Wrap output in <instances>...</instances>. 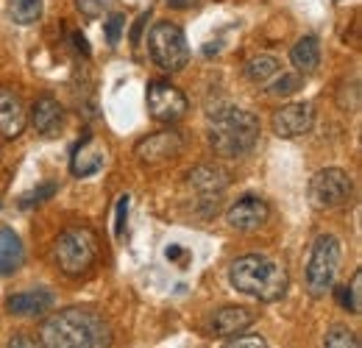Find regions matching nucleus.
<instances>
[{"label": "nucleus", "instance_id": "1", "mask_svg": "<svg viewBox=\"0 0 362 348\" xmlns=\"http://www.w3.org/2000/svg\"><path fill=\"white\" fill-rule=\"evenodd\" d=\"M42 348H112V329L92 309H62L40 329Z\"/></svg>", "mask_w": 362, "mask_h": 348}, {"label": "nucleus", "instance_id": "2", "mask_svg": "<svg viewBox=\"0 0 362 348\" xmlns=\"http://www.w3.org/2000/svg\"><path fill=\"white\" fill-rule=\"evenodd\" d=\"M228 279H231L237 293L251 296V298L265 301V304L284 298V293L290 287L287 270L265 254H245V257L234 260L231 270H228Z\"/></svg>", "mask_w": 362, "mask_h": 348}, {"label": "nucleus", "instance_id": "3", "mask_svg": "<svg viewBox=\"0 0 362 348\" xmlns=\"http://www.w3.org/2000/svg\"><path fill=\"white\" fill-rule=\"evenodd\" d=\"M259 139V120L245 109H218L209 112V145L218 156H245Z\"/></svg>", "mask_w": 362, "mask_h": 348}, {"label": "nucleus", "instance_id": "4", "mask_svg": "<svg viewBox=\"0 0 362 348\" xmlns=\"http://www.w3.org/2000/svg\"><path fill=\"white\" fill-rule=\"evenodd\" d=\"M340 260H343V245L334 234H320L313 243L310 262H307V290L313 298H323L326 293H332Z\"/></svg>", "mask_w": 362, "mask_h": 348}, {"label": "nucleus", "instance_id": "5", "mask_svg": "<svg viewBox=\"0 0 362 348\" xmlns=\"http://www.w3.org/2000/svg\"><path fill=\"white\" fill-rule=\"evenodd\" d=\"M53 260L64 276H81L98 260V237L90 228H67L53 243Z\"/></svg>", "mask_w": 362, "mask_h": 348}, {"label": "nucleus", "instance_id": "6", "mask_svg": "<svg viewBox=\"0 0 362 348\" xmlns=\"http://www.w3.org/2000/svg\"><path fill=\"white\" fill-rule=\"evenodd\" d=\"M148 50L159 70L179 73L189 62V42L187 34L173 23H156L148 34Z\"/></svg>", "mask_w": 362, "mask_h": 348}, {"label": "nucleus", "instance_id": "7", "mask_svg": "<svg viewBox=\"0 0 362 348\" xmlns=\"http://www.w3.org/2000/svg\"><path fill=\"white\" fill-rule=\"evenodd\" d=\"M307 195H310V204L320 209V212H329V209H340L349 204L351 198V175L340 168H326V170H317L310 178V187H307Z\"/></svg>", "mask_w": 362, "mask_h": 348}, {"label": "nucleus", "instance_id": "8", "mask_svg": "<svg viewBox=\"0 0 362 348\" xmlns=\"http://www.w3.org/2000/svg\"><path fill=\"white\" fill-rule=\"evenodd\" d=\"M145 100H148L151 117L159 123H179L189 109L187 95L179 87H173L170 81H151Z\"/></svg>", "mask_w": 362, "mask_h": 348}, {"label": "nucleus", "instance_id": "9", "mask_svg": "<svg viewBox=\"0 0 362 348\" xmlns=\"http://www.w3.org/2000/svg\"><path fill=\"white\" fill-rule=\"evenodd\" d=\"M181 148H184L181 134L173 129H168V131L148 134L142 142H136L134 153L139 156L142 165H162V162H170L173 156H179Z\"/></svg>", "mask_w": 362, "mask_h": 348}, {"label": "nucleus", "instance_id": "10", "mask_svg": "<svg viewBox=\"0 0 362 348\" xmlns=\"http://www.w3.org/2000/svg\"><path fill=\"white\" fill-rule=\"evenodd\" d=\"M313 123H315V106L313 103H287L271 120L273 134L281 139H293V137L307 134L313 129Z\"/></svg>", "mask_w": 362, "mask_h": 348}, {"label": "nucleus", "instance_id": "11", "mask_svg": "<svg viewBox=\"0 0 362 348\" xmlns=\"http://www.w3.org/2000/svg\"><path fill=\"white\" fill-rule=\"evenodd\" d=\"M271 218V209L262 198L245 195L237 204H231V209L226 212V223L237 231H257L265 220Z\"/></svg>", "mask_w": 362, "mask_h": 348}, {"label": "nucleus", "instance_id": "12", "mask_svg": "<svg viewBox=\"0 0 362 348\" xmlns=\"http://www.w3.org/2000/svg\"><path fill=\"white\" fill-rule=\"evenodd\" d=\"M25 123H28V115L20 95H14L11 89H0V137L3 139L20 137L25 131Z\"/></svg>", "mask_w": 362, "mask_h": 348}, {"label": "nucleus", "instance_id": "13", "mask_svg": "<svg viewBox=\"0 0 362 348\" xmlns=\"http://www.w3.org/2000/svg\"><path fill=\"white\" fill-rule=\"evenodd\" d=\"M106 162V151L103 145L92 137V134H84V139L76 145L73 151V159H70V170L78 178H87V175H95Z\"/></svg>", "mask_w": 362, "mask_h": 348}, {"label": "nucleus", "instance_id": "14", "mask_svg": "<svg viewBox=\"0 0 362 348\" xmlns=\"http://www.w3.org/2000/svg\"><path fill=\"white\" fill-rule=\"evenodd\" d=\"M62 123H64V109H62V103H59L56 98H50V95H42V98L34 103V109H31V126L40 131L42 137H53L56 131L62 129Z\"/></svg>", "mask_w": 362, "mask_h": 348}, {"label": "nucleus", "instance_id": "15", "mask_svg": "<svg viewBox=\"0 0 362 348\" xmlns=\"http://www.w3.org/2000/svg\"><path fill=\"white\" fill-rule=\"evenodd\" d=\"M254 312L245 309V306H223L212 315V332L218 337H231V335H240L243 329H248L254 323Z\"/></svg>", "mask_w": 362, "mask_h": 348}, {"label": "nucleus", "instance_id": "16", "mask_svg": "<svg viewBox=\"0 0 362 348\" xmlns=\"http://www.w3.org/2000/svg\"><path fill=\"white\" fill-rule=\"evenodd\" d=\"M53 306V293L47 290H28V293H17L6 298V312L17 315V318H34L42 315Z\"/></svg>", "mask_w": 362, "mask_h": 348}, {"label": "nucleus", "instance_id": "17", "mask_svg": "<svg viewBox=\"0 0 362 348\" xmlns=\"http://www.w3.org/2000/svg\"><path fill=\"white\" fill-rule=\"evenodd\" d=\"M25 262V251L20 237L11 228H0V276H11L23 267Z\"/></svg>", "mask_w": 362, "mask_h": 348}, {"label": "nucleus", "instance_id": "18", "mask_svg": "<svg viewBox=\"0 0 362 348\" xmlns=\"http://www.w3.org/2000/svg\"><path fill=\"white\" fill-rule=\"evenodd\" d=\"M189 184L204 195H218L228 187V173L218 165H201L189 173Z\"/></svg>", "mask_w": 362, "mask_h": 348}, {"label": "nucleus", "instance_id": "19", "mask_svg": "<svg viewBox=\"0 0 362 348\" xmlns=\"http://www.w3.org/2000/svg\"><path fill=\"white\" fill-rule=\"evenodd\" d=\"M290 62H293V67H296L301 76L315 73L317 64H320V45H317L315 37H301L298 42L293 45Z\"/></svg>", "mask_w": 362, "mask_h": 348}, {"label": "nucleus", "instance_id": "20", "mask_svg": "<svg viewBox=\"0 0 362 348\" xmlns=\"http://www.w3.org/2000/svg\"><path fill=\"white\" fill-rule=\"evenodd\" d=\"M273 76H279V59L276 56L259 53V56L245 62V79L251 84H268Z\"/></svg>", "mask_w": 362, "mask_h": 348}, {"label": "nucleus", "instance_id": "21", "mask_svg": "<svg viewBox=\"0 0 362 348\" xmlns=\"http://www.w3.org/2000/svg\"><path fill=\"white\" fill-rule=\"evenodd\" d=\"M6 11L17 25H34L42 17V0H6Z\"/></svg>", "mask_w": 362, "mask_h": 348}, {"label": "nucleus", "instance_id": "22", "mask_svg": "<svg viewBox=\"0 0 362 348\" xmlns=\"http://www.w3.org/2000/svg\"><path fill=\"white\" fill-rule=\"evenodd\" d=\"M326 348H360V337L357 332H351L349 326H332L326 332V340H323Z\"/></svg>", "mask_w": 362, "mask_h": 348}, {"label": "nucleus", "instance_id": "23", "mask_svg": "<svg viewBox=\"0 0 362 348\" xmlns=\"http://www.w3.org/2000/svg\"><path fill=\"white\" fill-rule=\"evenodd\" d=\"M304 87V81H301V73H284L279 81H273L268 92L276 95V98H287V95H293V92H298V89Z\"/></svg>", "mask_w": 362, "mask_h": 348}, {"label": "nucleus", "instance_id": "24", "mask_svg": "<svg viewBox=\"0 0 362 348\" xmlns=\"http://www.w3.org/2000/svg\"><path fill=\"white\" fill-rule=\"evenodd\" d=\"M343 290H346V306H349V312L360 315L362 312V270H357V273L351 276V287H343Z\"/></svg>", "mask_w": 362, "mask_h": 348}, {"label": "nucleus", "instance_id": "25", "mask_svg": "<svg viewBox=\"0 0 362 348\" xmlns=\"http://www.w3.org/2000/svg\"><path fill=\"white\" fill-rule=\"evenodd\" d=\"M53 195H56V184H42V187H37V190L25 192V195L20 198V207H23V209H28V207L45 204L47 198H53Z\"/></svg>", "mask_w": 362, "mask_h": 348}, {"label": "nucleus", "instance_id": "26", "mask_svg": "<svg viewBox=\"0 0 362 348\" xmlns=\"http://www.w3.org/2000/svg\"><path fill=\"white\" fill-rule=\"evenodd\" d=\"M129 207H132V198H129V195H120V198H117V212H115V237H117V240L126 234Z\"/></svg>", "mask_w": 362, "mask_h": 348}, {"label": "nucleus", "instance_id": "27", "mask_svg": "<svg viewBox=\"0 0 362 348\" xmlns=\"http://www.w3.org/2000/svg\"><path fill=\"white\" fill-rule=\"evenodd\" d=\"M126 28V17L123 14H112L109 23H106V42L117 45L120 42V31Z\"/></svg>", "mask_w": 362, "mask_h": 348}, {"label": "nucleus", "instance_id": "28", "mask_svg": "<svg viewBox=\"0 0 362 348\" xmlns=\"http://www.w3.org/2000/svg\"><path fill=\"white\" fill-rule=\"evenodd\" d=\"M223 348H268V343L259 335H245V337H234Z\"/></svg>", "mask_w": 362, "mask_h": 348}, {"label": "nucleus", "instance_id": "29", "mask_svg": "<svg viewBox=\"0 0 362 348\" xmlns=\"http://www.w3.org/2000/svg\"><path fill=\"white\" fill-rule=\"evenodd\" d=\"M76 6H78V11L84 17H100L103 14V3L100 0H76Z\"/></svg>", "mask_w": 362, "mask_h": 348}, {"label": "nucleus", "instance_id": "30", "mask_svg": "<svg viewBox=\"0 0 362 348\" xmlns=\"http://www.w3.org/2000/svg\"><path fill=\"white\" fill-rule=\"evenodd\" d=\"M6 348H42V343L34 340V337H28V335H14V337L6 343Z\"/></svg>", "mask_w": 362, "mask_h": 348}, {"label": "nucleus", "instance_id": "31", "mask_svg": "<svg viewBox=\"0 0 362 348\" xmlns=\"http://www.w3.org/2000/svg\"><path fill=\"white\" fill-rule=\"evenodd\" d=\"M170 8H192L198 0H165Z\"/></svg>", "mask_w": 362, "mask_h": 348}]
</instances>
